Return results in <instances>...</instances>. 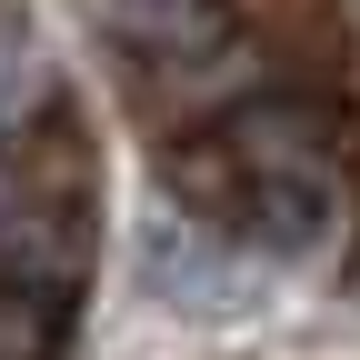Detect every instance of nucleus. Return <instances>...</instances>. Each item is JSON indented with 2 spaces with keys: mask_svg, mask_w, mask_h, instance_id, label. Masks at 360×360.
I'll list each match as a JSON object with an SVG mask.
<instances>
[{
  "mask_svg": "<svg viewBox=\"0 0 360 360\" xmlns=\"http://www.w3.org/2000/svg\"><path fill=\"white\" fill-rule=\"evenodd\" d=\"M170 180L250 260H310L350 220V130L321 90H260V101H231L210 130H191Z\"/></svg>",
  "mask_w": 360,
  "mask_h": 360,
  "instance_id": "obj_1",
  "label": "nucleus"
},
{
  "mask_svg": "<svg viewBox=\"0 0 360 360\" xmlns=\"http://www.w3.org/2000/svg\"><path fill=\"white\" fill-rule=\"evenodd\" d=\"M130 270H141V290H150L160 310H191V321H220V310H240V300L260 290V260H250L231 231H210L191 200H160V210L141 220Z\"/></svg>",
  "mask_w": 360,
  "mask_h": 360,
  "instance_id": "obj_2",
  "label": "nucleus"
},
{
  "mask_svg": "<svg viewBox=\"0 0 360 360\" xmlns=\"http://www.w3.org/2000/svg\"><path fill=\"white\" fill-rule=\"evenodd\" d=\"M51 101V70H40V40H30V20H0V141Z\"/></svg>",
  "mask_w": 360,
  "mask_h": 360,
  "instance_id": "obj_3",
  "label": "nucleus"
}]
</instances>
